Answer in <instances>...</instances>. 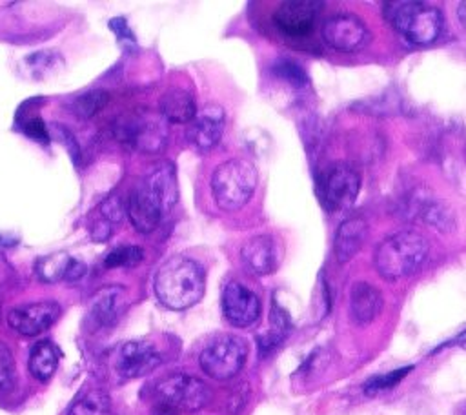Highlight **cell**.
<instances>
[{"label": "cell", "mask_w": 466, "mask_h": 415, "mask_svg": "<svg viewBox=\"0 0 466 415\" xmlns=\"http://www.w3.org/2000/svg\"><path fill=\"white\" fill-rule=\"evenodd\" d=\"M162 362V355L153 342L129 340L118 346L113 359V368L120 379L144 377Z\"/></svg>", "instance_id": "obj_11"}, {"label": "cell", "mask_w": 466, "mask_h": 415, "mask_svg": "<svg viewBox=\"0 0 466 415\" xmlns=\"http://www.w3.org/2000/svg\"><path fill=\"white\" fill-rule=\"evenodd\" d=\"M322 38L335 51L353 53L368 46V42L371 40V33L359 16L340 13L324 22Z\"/></svg>", "instance_id": "obj_9"}, {"label": "cell", "mask_w": 466, "mask_h": 415, "mask_svg": "<svg viewBox=\"0 0 466 415\" xmlns=\"http://www.w3.org/2000/svg\"><path fill=\"white\" fill-rule=\"evenodd\" d=\"M366 231L368 224L359 217L348 218L339 226L333 240V251L339 262H348L357 255L366 238Z\"/></svg>", "instance_id": "obj_21"}, {"label": "cell", "mask_w": 466, "mask_h": 415, "mask_svg": "<svg viewBox=\"0 0 466 415\" xmlns=\"http://www.w3.org/2000/svg\"><path fill=\"white\" fill-rule=\"evenodd\" d=\"M169 206L162 198V195L146 180L142 178L129 193L126 200V215L131 222V226L138 233H151L158 228L164 211H167Z\"/></svg>", "instance_id": "obj_8"}, {"label": "cell", "mask_w": 466, "mask_h": 415, "mask_svg": "<svg viewBox=\"0 0 466 415\" xmlns=\"http://www.w3.org/2000/svg\"><path fill=\"white\" fill-rule=\"evenodd\" d=\"M86 262L80 258L69 257L66 253H55L49 257L38 258L35 264V271L44 282H58V280H78L86 273Z\"/></svg>", "instance_id": "obj_17"}, {"label": "cell", "mask_w": 466, "mask_h": 415, "mask_svg": "<svg viewBox=\"0 0 466 415\" xmlns=\"http://www.w3.org/2000/svg\"><path fill=\"white\" fill-rule=\"evenodd\" d=\"M107 102H109L107 91L93 89V91H87V93L76 96L71 104V109L78 118H91L98 111H102L107 106Z\"/></svg>", "instance_id": "obj_25"}, {"label": "cell", "mask_w": 466, "mask_h": 415, "mask_svg": "<svg viewBox=\"0 0 466 415\" xmlns=\"http://www.w3.org/2000/svg\"><path fill=\"white\" fill-rule=\"evenodd\" d=\"M244 266L255 275H269L280 262V251L273 237L255 235L244 242L240 249Z\"/></svg>", "instance_id": "obj_16"}, {"label": "cell", "mask_w": 466, "mask_h": 415, "mask_svg": "<svg viewBox=\"0 0 466 415\" xmlns=\"http://www.w3.org/2000/svg\"><path fill=\"white\" fill-rule=\"evenodd\" d=\"M319 7L320 4L317 2H282L273 11L271 22L286 38H306L315 27Z\"/></svg>", "instance_id": "obj_12"}, {"label": "cell", "mask_w": 466, "mask_h": 415, "mask_svg": "<svg viewBox=\"0 0 466 415\" xmlns=\"http://www.w3.org/2000/svg\"><path fill=\"white\" fill-rule=\"evenodd\" d=\"M67 415H111L109 395L102 390H87L71 404Z\"/></svg>", "instance_id": "obj_24"}, {"label": "cell", "mask_w": 466, "mask_h": 415, "mask_svg": "<svg viewBox=\"0 0 466 415\" xmlns=\"http://www.w3.org/2000/svg\"><path fill=\"white\" fill-rule=\"evenodd\" d=\"M62 308L55 300H38L15 306L7 311V324L20 335L36 337L49 329L60 317Z\"/></svg>", "instance_id": "obj_10"}, {"label": "cell", "mask_w": 466, "mask_h": 415, "mask_svg": "<svg viewBox=\"0 0 466 415\" xmlns=\"http://www.w3.org/2000/svg\"><path fill=\"white\" fill-rule=\"evenodd\" d=\"M457 344H459L461 348H464V349H466V331L457 339Z\"/></svg>", "instance_id": "obj_33"}, {"label": "cell", "mask_w": 466, "mask_h": 415, "mask_svg": "<svg viewBox=\"0 0 466 415\" xmlns=\"http://www.w3.org/2000/svg\"><path fill=\"white\" fill-rule=\"evenodd\" d=\"M360 189V178L357 171L348 166H333L322 180V200L329 209L350 208Z\"/></svg>", "instance_id": "obj_14"}, {"label": "cell", "mask_w": 466, "mask_h": 415, "mask_svg": "<svg viewBox=\"0 0 466 415\" xmlns=\"http://www.w3.org/2000/svg\"><path fill=\"white\" fill-rule=\"evenodd\" d=\"M157 404L173 411H198L209 400V388L193 375H171L155 388Z\"/></svg>", "instance_id": "obj_7"}, {"label": "cell", "mask_w": 466, "mask_h": 415, "mask_svg": "<svg viewBox=\"0 0 466 415\" xmlns=\"http://www.w3.org/2000/svg\"><path fill=\"white\" fill-rule=\"evenodd\" d=\"M144 258V251L138 246H118L107 253L106 268H131Z\"/></svg>", "instance_id": "obj_26"}, {"label": "cell", "mask_w": 466, "mask_h": 415, "mask_svg": "<svg viewBox=\"0 0 466 415\" xmlns=\"http://www.w3.org/2000/svg\"><path fill=\"white\" fill-rule=\"evenodd\" d=\"M430 242L417 231H399L384 238L375 253L373 264L384 280H400L413 275L428 258Z\"/></svg>", "instance_id": "obj_2"}, {"label": "cell", "mask_w": 466, "mask_h": 415, "mask_svg": "<svg viewBox=\"0 0 466 415\" xmlns=\"http://www.w3.org/2000/svg\"><path fill=\"white\" fill-rule=\"evenodd\" d=\"M222 311L233 326L248 328L257 322L260 315V300L249 288L231 280L222 291Z\"/></svg>", "instance_id": "obj_13"}, {"label": "cell", "mask_w": 466, "mask_h": 415, "mask_svg": "<svg viewBox=\"0 0 466 415\" xmlns=\"http://www.w3.org/2000/svg\"><path fill=\"white\" fill-rule=\"evenodd\" d=\"M226 127V113L217 104H208L197 111L195 118L187 124V140L198 149L215 147Z\"/></svg>", "instance_id": "obj_15"}, {"label": "cell", "mask_w": 466, "mask_h": 415, "mask_svg": "<svg viewBox=\"0 0 466 415\" xmlns=\"http://www.w3.org/2000/svg\"><path fill=\"white\" fill-rule=\"evenodd\" d=\"M122 297L124 291L120 286H106L93 295L87 311L93 328H107L116 322L120 315Z\"/></svg>", "instance_id": "obj_19"}, {"label": "cell", "mask_w": 466, "mask_h": 415, "mask_svg": "<svg viewBox=\"0 0 466 415\" xmlns=\"http://www.w3.org/2000/svg\"><path fill=\"white\" fill-rule=\"evenodd\" d=\"M16 382V364L7 344L0 342V391H11Z\"/></svg>", "instance_id": "obj_28"}, {"label": "cell", "mask_w": 466, "mask_h": 415, "mask_svg": "<svg viewBox=\"0 0 466 415\" xmlns=\"http://www.w3.org/2000/svg\"><path fill=\"white\" fill-rule=\"evenodd\" d=\"M144 178L162 195V198L166 200V204L171 209L175 206V202L178 200V186H177L175 167L169 162H158L147 171V175Z\"/></svg>", "instance_id": "obj_23"}, {"label": "cell", "mask_w": 466, "mask_h": 415, "mask_svg": "<svg viewBox=\"0 0 466 415\" xmlns=\"http://www.w3.org/2000/svg\"><path fill=\"white\" fill-rule=\"evenodd\" d=\"M411 369H413V366H404V368L388 371V373H384V375H375V377L368 379L362 388H364V391H366L368 395H375V393H379V391H386V390L397 386Z\"/></svg>", "instance_id": "obj_27"}, {"label": "cell", "mask_w": 466, "mask_h": 415, "mask_svg": "<svg viewBox=\"0 0 466 415\" xmlns=\"http://www.w3.org/2000/svg\"><path fill=\"white\" fill-rule=\"evenodd\" d=\"M257 186V169L249 160L231 158L218 164L211 177L215 202L224 211H237L251 198Z\"/></svg>", "instance_id": "obj_3"}, {"label": "cell", "mask_w": 466, "mask_h": 415, "mask_svg": "<svg viewBox=\"0 0 466 415\" xmlns=\"http://www.w3.org/2000/svg\"><path fill=\"white\" fill-rule=\"evenodd\" d=\"M380 309H382V295L375 286L362 280L351 286L350 311H351V319L359 326H366L371 320H375Z\"/></svg>", "instance_id": "obj_18"}, {"label": "cell", "mask_w": 466, "mask_h": 415, "mask_svg": "<svg viewBox=\"0 0 466 415\" xmlns=\"http://www.w3.org/2000/svg\"><path fill=\"white\" fill-rule=\"evenodd\" d=\"M248 359V344L237 335H222L211 340L198 357V364L206 375L215 380L235 377Z\"/></svg>", "instance_id": "obj_6"}, {"label": "cell", "mask_w": 466, "mask_h": 415, "mask_svg": "<svg viewBox=\"0 0 466 415\" xmlns=\"http://www.w3.org/2000/svg\"><path fill=\"white\" fill-rule=\"evenodd\" d=\"M24 131H25L27 135H31L33 138L47 140V131H46V126L42 124V120H40V118H31V120L25 124Z\"/></svg>", "instance_id": "obj_31"}, {"label": "cell", "mask_w": 466, "mask_h": 415, "mask_svg": "<svg viewBox=\"0 0 466 415\" xmlns=\"http://www.w3.org/2000/svg\"><path fill=\"white\" fill-rule=\"evenodd\" d=\"M58 360H60V349L51 340H38L31 348L27 368L36 380L46 382L55 375L58 368Z\"/></svg>", "instance_id": "obj_22"}, {"label": "cell", "mask_w": 466, "mask_h": 415, "mask_svg": "<svg viewBox=\"0 0 466 415\" xmlns=\"http://www.w3.org/2000/svg\"><path fill=\"white\" fill-rule=\"evenodd\" d=\"M386 15L395 31L417 46L431 44L442 29L441 11L424 2H393L386 5Z\"/></svg>", "instance_id": "obj_4"}, {"label": "cell", "mask_w": 466, "mask_h": 415, "mask_svg": "<svg viewBox=\"0 0 466 415\" xmlns=\"http://www.w3.org/2000/svg\"><path fill=\"white\" fill-rule=\"evenodd\" d=\"M124 202L120 200V197L116 195H111L107 197L106 200H102V204L98 206V213H100V218L109 222V224H116L122 220L124 217Z\"/></svg>", "instance_id": "obj_29"}, {"label": "cell", "mask_w": 466, "mask_h": 415, "mask_svg": "<svg viewBox=\"0 0 466 415\" xmlns=\"http://www.w3.org/2000/svg\"><path fill=\"white\" fill-rule=\"evenodd\" d=\"M275 73H277L279 76H282L284 80L291 82V84L297 86V87H302V86H306V82H308L304 71H302L297 64H293V62H289V60H280V62L275 66Z\"/></svg>", "instance_id": "obj_30"}, {"label": "cell", "mask_w": 466, "mask_h": 415, "mask_svg": "<svg viewBox=\"0 0 466 415\" xmlns=\"http://www.w3.org/2000/svg\"><path fill=\"white\" fill-rule=\"evenodd\" d=\"M155 295L169 309L180 311L197 304L206 288L204 268L189 257L167 258L155 275Z\"/></svg>", "instance_id": "obj_1"}, {"label": "cell", "mask_w": 466, "mask_h": 415, "mask_svg": "<svg viewBox=\"0 0 466 415\" xmlns=\"http://www.w3.org/2000/svg\"><path fill=\"white\" fill-rule=\"evenodd\" d=\"M158 111L166 122L189 124L198 109L195 98L186 89L171 87L160 96Z\"/></svg>", "instance_id": "obj_20"}, {"label": "cell", "mask_w": 466, "mask_h": 415, "mask_svg": "<svg viewBox=\"0 0 466 415\" xmlns=\"http://www.w3.org/2000/svg\"><path fill=\"white\" fill-rule=\"evenodd\" d=\"M160 113L137 111L122 115L113 131L122 144H127L142 153H158L167 142V127Z\"/></svg>", "instance_id": "obj_5"}, {"label": "cell", "mask_w": 466, "mask_h": 415, "mask_svg": "<svg viewBox=\"0 0 466 415\" xmlns=\"http://www.w3.org/2000/svg\"><path fill=\"white\" fill-rule=\"evenodd\" d=\"M457 16L461 20L462 25H466V2H461L459 7H457Z\"/></svg>", "instance_id": "obj_32"}]
</instances>
